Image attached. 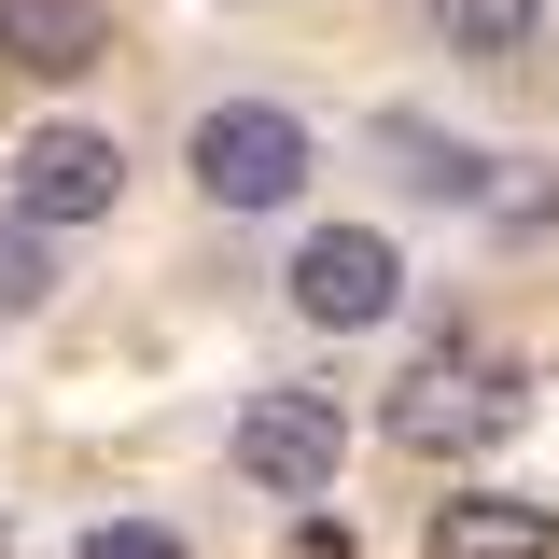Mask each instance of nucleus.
<instances>
[{"label":"nucleus","instance_id":"1","mask_svg":"<svg viewBox=\"0 0 559 559\" xmlns=\"http://www.w3.org/2000/svg\"><path fill=\"white\" fill-rule=\"evenodd\" d=\"M182 168H197L210 210H294L308 197V127H294L280 98H224V112H197Z\"/></svg>","mask_w":559,"mask_h":559},{"label":"nucleus","instance_id":"2","mask_svg":"<svg viewBox=\"0 0 559 559\" xmlns=\"http://www.w3.org/2000/svg\"><path fill=\"white\" fill-rule=\"evenodd\" d=\"M280 280H294V308H308L322 336H364V322H392V308H406V252H392L378 224H322Z\"/></svg>","mask_w":559,"mask_h":559},{"label":"nucleus","instance_id":"3","mask_svg":"<svg viewBox=\"0 0 559 559\" xmlns=\"http://www.w3.org/2000/svg\"><path fill=\"white\" fill-rule=\"evenodd\" d=\"M392 433H406V448H489V433H518V364L433 349L406 392H392Z\"/></svg>","mask_w":559,"mask_h":559},{"label":"nucleus","instance_id":"4","mask_svg":"<svg viewBox=\"0 0 559 559\" xmlns=\"http://www.w3.org/2000/svg\"><path fill=\"white\" fill-rule=\"evenodd\" d=\"M336 462H349L336 392H252L238 406V476L252 489H336Z\"/></svg>","mask_w":559,"mask_h":559},{"label":"nucleus","instance_id":"5","mask_svg":"<svg viewBox=\"0 0 559 559\" xmlns=\"http://www.w3.org/2000/svg\"><path fill=\"white\" fill-rule=\"evenodd\" d=\"M112 197H127V140H98V127L14 140V210H28V224H98Z\"/></svg>","mask_w":559,"mask_h":559},{"label":"nucleus","instance_id":"6","mask_svg":"<svg viewBox=\"0 0 559 559\" xmlns=\"http://www.w3.org/2000/svg\"><path fill=\"white\" fill-rule=\"evenodd\" d=\"M112 57V0H0V70H43V84H70V70Z\"/></svg>","mask_w":559,"mask_h":559},{"label":"nucleus","instance_id":"7","mask_svg":"<svg viewBox=\"0 0 559 559\" xmlns=\"http://www.w3.org/2000/svg\"><path fill=\"white\" fill-rule=\"evenodd\" d=\"M433 559H559V503H518V489L433 503Z\"/></svg>","mask_w":559,"mask_h":559},{"label":"nucleus","instance_id":"8","mask_svg":"<svg viewBox=\"0 0 559 559\" xmlns=\"http://www.w3.org/2000/svg\"><path fill=\"white\" fill-rule=\"evenodd\" d=\"M419 14H433L448 57H476V70H518L532 43H546V0H419Z\"/></svg>","mask_w":559,"mask_h":559},{"label":"nucleus","instance_id":"9","mask_svg":"<svg viewBox=\"0 0 559 559\" xmlns=\"http://www.w3.org/2000/svg\"><path fill=\"white\" fill-rule=\"evenodd\" d=\"M392 154H406V182L419 197H503V182H489V154H462V140H433V127H392Z\"/></svg>","mask_w":559,"mask_h":559},{"label":"nucleus","instance_id":"10","mask_svg":"<svg viewBox=\"0 0 559 559\" xmlns=\"http://www.w3.org/2000/svg\"><path fill=\"white\" fill-rule=\"evenodd\" d=\"M43 294H57V266H43V224L14 210V224H0V308H43Z\"/></svg>","mask_w":559,"mask_h":559},{"label":"nucleus","instance_id":"11","mask_svg":"<svg viewBox=\"0 0 559 559\" xmlns=\"http://www.w3.org/2000/svg\"><path fill=\"white\" fill-rule=\"evenodd\" d=\"M84 559H182L168 532H140V518H112V532H84Z\"/></svg>","mask_w":559,"mask_h":559}]
</instances>
